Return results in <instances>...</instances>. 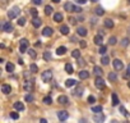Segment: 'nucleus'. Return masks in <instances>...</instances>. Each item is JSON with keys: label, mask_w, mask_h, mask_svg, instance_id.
Masks as SVG:
<instances>
[{"label": "nucleus", "mask_w": 130, "mask_h": 123, "mask_svg": "<svg viewBox=\"0 0 130 123\" xmlns=\"http://www.w3.org/2000/svg\"><path fill=\"white\" fill-rule=\"evenodd\" d=\"M64 9L68 10V12H75V13L82 12V9H80L79 7H77V5H74V4H72V3H65V4H64Z\"/></svg>", "instance_id": "obj_1"}, {"label": "nucleus", "mask_w": 130, "mask_h": 123, "mask_svg": "<svg viewBox=\"0 0 130 123\" xmlns=\"http://www.w3.org/2000/svg\"><path fill=\"white\" fill-rule=\"evenodd\" d=\"M21 13V9H19V7H13L9 12H8V17L10 18V19H13V18H15V17H18V14Z\"/></svg>", "instance_id": "obj_2"}, {"label": "nucleus", "mask_w": 130, "mask_h": 123, "mask_svg": "<svg viewBox=\"0 0 130 123\" xmlns=\"http://www.w3.org/2000/svg\"><path fill=\"white\" fill-rule=\"evenodd\" d=\"M41 78H42V81L43 82H50L51 80H52V71H45L42 75H41Z\"/></svg>", "instance_id": "obj_3"}, {"label": "nucleus", "mask_w": 130, "mask_h": 123, "mask_svg": "<svg viewBox=\"0 0 130 123\" xmlns=\"http://www.w3.org/2000/svg\"><path fill=\"white\" fill-rule=\"evenodd\" d=\"M28 45H29L28 40L27 39H22L21 40V44H19V51L21 53H26L27 49H28Z\"/></svg>", "instance_id": "obj_4"}, {"label": "nucleus", "mask_w": 130, "mask_h": 123, "mask_svg": "<svg viewBox=\"0 0 130 123\" xmlns=\"http://www.w3.org/2000/svg\"><path fill=\"white\" fill-rule=\"evenodd\" d=\"M94 85H96V87H97V89H100V90H102V89H105V87H106V85H105V81H103L102 76H97V78H96V81H94Z\"/></svg>", "instance_id": "obj_5"}, {"label": "nucleus", "mask_w": 130, "mask_h": 123, "mask_svg": "<svg viewBox=\"0 0 130 123\" xmlns=\"http://www.w3.org/2000/svg\"><path fill=\"white\" fill-rule=\"evenodd\" d=\"M33 86H35L33 80H27V81L24 82V90L28 91V92H31V91L33 90Z\"/></svg>", "instance_id": "obj_6"}, {"label": "nucleus", "mask_w": 130, "mask_h": 123, "mask_svg": "<svg viewBox=\"0 0 130 123\" xmlns=\"http://www.w3.org/2000/svg\"><path fill=\"white\" fill-rule=\"evenodd\" d=\"M112 63H113V67H115L116 71H122L124 69V63H122L120 59H115Z\"/></svg>", "instance_id": "obj_7"}, {"label": "nucleus", "mask_w": 130, "mask_h": 123, "mask_svg": "<svg viewBox=\"0 0 130 123\" xmlns=\"http://www.w3.org/2000/svg\"><path fill=\"white\" fill-rule=\"evenodd\" d=\"M57 118L60 120H67L69 118V113L67 110H60V112H57Z\"/></svg>", "instance_id": "obj_8"}, {"label": "nucleus", "mask_w": 130, "mask_h": 123, "mask_svg": "<svg viewBox=\"0 0 130 123\" xmlns=\"http://www.w3.org/2000/svg\"><path fill=\"white\" fill-rule=\"evenodd\" d=\"M93 120H94V122H103V120H105V115L102 114V112L96 113L94 117H93Z\"/></svg>", "instance_id": "obj_9"}, {"label": "nucleus", "mask_w": 130, "mask_h": 123, "mask_svg": "<svg viewBox=\"0 0 130 123\" xmlns=\"http://www.w3.org/2000/svg\"><path fill=\"white\" fill-rule=\"evenodd\" d=\"M52 33H54V30H52L51 27H45V28H43V31H42V35H43V36H46V37H50Z\"/></svg>", "instance_id": "obj_10"}, {"label": "nucleus", "mask_w": 130, "mask_h": 123, "mask_svg": "<svg viewBox=\"0 0 130 123\" xmlns=\"http://www.w3.org/2000/svg\"><path fill=\"white\" fill-rule=\"evenodd\" d=\"M3 30H4L5 32H12V31H13V24H12L10 22H5V23L3 24Z\"/></svg>", "instance_id": "obj_11"}, {"label": "nucleus", "mask_w": 130, "mask_h": 123, "mask_svg": "<svg viewBox=\"0 0 130 123\" xmlns=\"http://www.w3.org/2000/svg\"><path fill=\"white\" fill-rule=\"evenodd\" d=\"M93 41H94V44H96V45H100V46H101V45H102V41H103V36L98 33L97 36H94Z\"/></svg>", "instance_id": "obj_12"}, {"label": "nucleus", "mask_w": 130, "mask_h": 123, "mask_svg": "<svg viewBox=\"0 0 130 123\" xmlns=\"http://www.w3.org/2000/svg\"><path fill=\"white\" fill-rule=\"evenodd\" d=\"M57 101H59L60 104H64V105H67V104H69V99H68L67 96H65V95H61V96H59Z\"/></svg>", "instance_id": "obj_13"}, {"label": "nucleus", "mask_w": 130, "mask_h": 123, "mask_svg": "<svg viewBox=\"0 0 130 123\" xmlns=\"http://www.w3.org/2000/svg\"><path fill=\"white\" fill-rule=\"evenodd\" d=\"M2 91H3L4 94H10V92H12V87H10V85H7V83L2 85Z\"/></svg>", "instance_id": "obj_14"}, {"label": "nucleus", "mask_w": 130, "mask_h": 123, "mask_svg": "<svg viewBox=\"0 0 130 123\" xmlns=\"http://www.w3.org/2000/svg\"><path fill=\"white\" fill-rule=\"evenodd\" d=\"M41 19L38 18V17H33V19H32V24H33V27H36V28H38L40 26H41Z\"/></svg>", "instance_id": "obj_15"}, {"label": "nucleus", "mask_w": 130, "mask_h": 123, "mask_svg": "<svg viewBox=\"0 0 130 123\" xmlns=\"http://www.w3.org/2000/svg\"><path fill=\"white\" fill-rule=\"evenodd\" d=\"M14 108H15L17 110L22 112V110H24V104L21 103V101H17V103H14Z\"/></svg>", "instance_id": "obj_16"}, {"label": "nucleus", "mask_w": 130, "mask_h": 123, "mask_svg": "<svg viewBox=\"0 0 130 123\" xmlns=\"http://www.w3.org/2000/svg\"><path fill=\"white\" fill-rule=\"evenodd\" d=\"M62 18H64V17H62L61 13H55V14H54V21L57 22V23H60V22L62 21Z\"/></svg>", "instance_id": "obj_17"}, {"label": "nucleus", "mask_w": 130, "mask_h": 123, "mask_svg": "<svg viewBox=\"0 0 130 123\" xmlns=\"http://www.w3.org/2000/svg\"><path fill=\"white\" fill-rule=\"evenodd\" d=\"M77 33H78L79 36H83V37H84V36H87V33H88V32H87V30H86V28L79 27V28L77 30Z\"/></svg>", "instance_id": "obj_18"}, {"label": "nucleus", "mask_w": 130, "mask_h": 123, "mask_svg": "<svg viewBox=\"0 0 130 123\" xmlns=\"http://www.w3.org/2000/svg\"><path fill=\"white\" fill-rule=\"evenodd\" d=\"M88 77H89V72H87V71L79 72V78H80V80H87Z\"/></svg>", "instance_id": "obj_19"}, {"label": "nucleus", "mask_w": 130, "mask_h": 123, "mask_svg": "<svg viewBox=\"0 0 130 123\" xmlns=\"http://www.w3.org/2000/svg\"><path fill=\"white\" fill-rule=\"evenodd\" d=\"M65 53H67V47H65V46H60V47H57V50H56V54H57V55H64Z\"/></svg>", "instance_id": "obj_20"}, {"label": "nucleus", "mask_w": 130, "mask_h": 123, "mask_svg": "<svg viewBox=\"0 0 130 123\" xmlns=\"http://www.w3.org/2000/svg\"><path fill=\"white\" fill-rule=\"evenodd\" d=\"M65 71H67V73L72 75V73L74 72V69H73V66H72L70 63H68V64H65Z\"/></svg>", "instance_id": "obj_21"}, {"label": "nucleus", "mask_w": 130, "mask_h": 123, "mask_svg": "<svg viewBox=\"0 0 130 123\" xmlns=\"http://www.w3.org/2000/svg\"><path fill=\"white\" fill-rule=\"evenodd\" d=\"M111 100H112V105H113V106L119 105V97H117V95H116V94H112Z\"/></svg>", "instance_id": "obj_22"}, {"label": "nucleus", "mask_w": 130, "mask_h": 123, "mask_svg": "<svg viewBox=\"0 0 130 123\" xmlns=\"http://www.w3.org/2000/svg\"><path fill=\"white\" fill-rule=\"evenodd\" d=\"M75 83H77V81H75V80H67V81H65V86H67V87L75 86Z\"/></svg>", "instance_id": "obj_23"}, {"label": "nucleus", "mask_w": 130, "mask_h": 123, "mask_svg": "<svg viewBox=\"0 0 130 123\" xmlns=\"http://www.w3.org/2000/svg\"><path fill=\"white\" fill-rule=\"evenodd\" d=\"M93 71H94V75H96V76H102V73H103L102 68H101V67H98V66H96Z\"/></svg>", "instance_id": "obj_24"}, {"label": "nucleus", "mask_w": 130, "mask_h": 123, "mask_svg": "<svg viewBox=\"0 0 130 123\" xmlns=\"http://www.w3.org/2000/svg\"><path fill=\"white\" fill-rule=\"evenodd\" d=\"M60 32H61L62 35H68V33H69V27H68V26H61V27H60Z\"/></svg>", "instance_id": "obj_25"}, {"label": "nucleus", "mask_w": 130, "mask_h": 123, "mask_svg": "<svg viewBox=\"0 0 130 123\" xmlns=\"http://www.w3.org/2000/svg\"><path fill=\"white\" fill-rule=\"evenodd\" d=\"M105 26H106L107 28H112V27H113V22H112L110 18H107V19H105Z\"/></svg>", "instance_id": "obj_26"}, {"label": "nucleus", "mask_w": 130, "mask_h": 123, "mask_svg": "<svg viewBox=\"0 0 130 123\" xmlns=\"http://www.w3.org/2000/svg\"><path fill=\"white\" fill-rule=\"evenodd\" d=\"M52 10H54V9H52L51 5H46V7H45V14H46V16H50V14L52 13Z\"/></svg>", "instance_id": "obj_27"}, {"label": "nucleus", "mask_w": 130, "mask_h": 123, "mask_svg": "<svg viewBox=\"0 0 130 123\" xmlns=\"http://www.w3.org/2000/svg\"><path fill=\"white\" fill-rule=\"evenodd\" d=\"M94 10H96V14H97V16H103V14H105V10H103L102 7H97Z\"/></svg>", "instance_id": "obj_28"}, {"label": "nucleus", "mask_w": 130, "mask_h": 123, "mask_svg": "<svg viewBox=\"0 0 130 123\" xmlns=\"http://www.w3.org/2000/svg\"><path fill=\"white\" fill-rule=\"evenodd\" d=\"M72 56H73V58H75V59H79V56H80V51H79V50H77V49H75V50H73V51H72Z\"/></svg>", "instance_id": "obj_29"}, {"label": "nucleus", "mask_w": 130, "mask_h": 123, "mask_svg": "<svg viewBox=\"0 0 130 123\" xmlns=\"http://www.w3.org/2000/svg\"><path fill=\"white\" fill-rule=\"evenodd\" d=\"M7 71L10 72V73L14 72V64H13V63H8V64H7Z\"/></svg>", "instance_id": "obj_30"}, {"label": "nucleus", "mask_w": 130, "mask_h": 123, "mask_svg": "<svg viewBox=\"0 0 130 123\" xmlns=\"http://www.w3.org/2000/svg\"><path fill=\"white\" fill-rule=\"evenodd\" d=\"M43 103L47 104V105H50V104L52 103V97H51V96H45V97H43Z\"/></svg>", "instance_id": "obj_31"}, {"label": "nucleus", "mask_w": 130, "mask_h": 123, "mask_svg": "<svg viewBox=\"0 0 130 123\" xmlns=\"http://www.w3.org/2000/svg\"><path fill=\"white\" fill-rule=\"evenodd\" d=\"M106 51H107V47H106L105 45H101V47H100L98 53H100L101 55H103V54H106Z\"/></svg>", "instance_id": "obj_32"}, {"label": "nucleus", "mask_w": 130, "mask_h": 123, "mask_svg": "<svg viewBox=\"0 0 130 123\" xmlns=\"http://www.w3.org/2000/svg\"><path fill=\"white\" fill-rule=\"evenodd\" d=\"M108 80H110V81H116V80H117V76H116V73L111 72V73L108 75Z\"/></svg>", "instance_id": "obj_33"}, {"label": "nucleus", "mask_w": 130, "mask_h": 123, "mask_svg": "<svg viewBox=\"0 0 130 123\" xmlns=\"http://www.w3.org/2000/svg\"><path fill=\"white\" fill-rule=\"evenodd\" d=\"M120 112H121V114H124L125 117H127V118L130 117V114L127 113V110H126V109H125L124 106H120Z\"/></svg>", "instance_id": "obj_34"}, {"label": "nucleus", "mask_w": 130, "mask_h": 123, "mask_svg": "<svg viewBox=\"0 0 130 123\" xmlns=\"http://www.w3.org/2000/svg\"><path fill=\"white\" fill-rule=\"evenodd\" d=\"M29 69H31V72H32V73H36V72H38V67H37L36 64H31Z\"/></svg>", "instance_id": "obj_35"}, {"label": "nucleus", "mask_w": 130, "mask_h": 123, "mask_svg": "<svg viewBox=\"0 0 130 123\" xmlns=\"http://www.w3.org/2000/svg\"><path fill=\"white\" fill-rule=\"evenodd\" d=\"M92 110H93L94 113H100V112H102V106H101V105H96V106L92 108Z\"/></svg>", "instance_id": "obj_36"}, {"label": "nucleus", "mask_w": 130, "mask_h": 123, "mask_svg": "<svg viewBox=\"0 0 130 123\" xmlns=\"http://www.w3.org/2000/svg\"><path fill=\"white\" fill-rule=\"evenodd\" d=\"M129 42H130L129 39H122V41H121V46H122V47H126V46L129 45Z\"/></svg>", "instance_id": "obj_37"}, {"label": "nucleus", "mask_w": 130, "mask_h": 123, "mask_svg": "<svg viewBox=\"0 0 130 123\" xmlns=\"http://www.w3.org/2000/svg\"><path fill=\"white\" fill-rule=\"evenodd\" d=\"M43 59H45V60H47V61H48V60H51V54H50L48 51H45V54H43Z\"/></svg>", "instance_id": "obj_38"}, {"label": "nucleus", "mask_w": 130, "mask_h": 123, "mask_svg": "<svg viewBox=\"0 0 130 123\" xmlns=\"http://www.w3.org/2000/svg\"><path fill=\"white\" fill-rule=\"evenodd\" d=\"M101 61H102V64H103V66H107V64H108V63H110V59H108V58H107V56H103V58H102V60H101Z\"/></svg>", "instance_id": "obj_39"}, {"label": "nucleus", "mask_w": 130, "mask_h": 123, "mask_svg": "<svg viewBox=\"0 0 130 123\" xmlns=\"http://www.w3.org/2000/svg\"><path fill=\"white\" fill-rule=\"evenodd\" d=\"M29 12H31L32 17H37V14H38V13H37V9H36V8H31V9H29Z\"/></svg>", "instance_id": "obj_40"}, {"label": "nucleus", "mask_w": 130, "mask_h": 123, "mask_svg": "<svg viewBox=\"0 0 130 123\" xmlns=\"http://www.w3.org/2000/svg\"><path fill=\"white\" fill-rule=\"evenodd\" d=\"M108 44H110V45H115V44H116V37H115V36H111L110 40H108Z\"/></svg>", "instance_id": "obj_41"}, {"label": "nucleus", "mask_w": 130, "mask_h": 123, "mask_svg": "<svg viewBox=\"0 0 130 123\" xmlns=\"http://www.w3.org/2000/svg\"><path fill=\"white\" fill-rule=\"evenodd\" d=\"M80 91H83V87H80V86H79V87L77 89V91H75V95H77V96H80V95H83V92H80Z\"/></svg>", "instance_id": "obj_42"}, {"label": "nucleus", "mask_w": 130, "mask_h": 123, "mask_svg": "<svg viewBox=\"0 0 130 123\" xmlns=\"http://www.w3.org/2000/svg\"><path fill=\"white\" fill-rule=\"evenodd\" d=\"M10 118H12V119H18V118H19V114L15 113V112H13V113H10Z\"/></svg>", "instance_id": "obj_43"}, {"label": "nucleus", "mask_w": 130, "mask_h": 123, "mask_svg": "<svg viewBox=\"0 0 130 123\" xmlns=\"http://www.w3.org/2000/svg\"><path fill=\"white\" fill-rule=\"evenodd\" d=\"M18 24H19V26H24V24H26V19H24V18H19V19H18Z\"/></svg>", "instance_id": "obj_44"}, {"label": "nucleus", "mask_w": 130, "mask_h": 123, "mask_svg": "<svg viewBox=\"0 0 130 123\" xmlns=\"http://www.w3.org/2000/svg\"><path fill=\"white\" fill-rule=\"evenodd\" d=\"M29 56L32 58V59H36V53H35V50H29Z\"/></svg>", "instance_id": "obj_45"}, {"label": "nucleus", "mask_w": 130, "mask_h": 123, "mask_svg": "<svg viewBox=\"0 0 130 123\" xmlns=\"http://www.w3.org/2000/svg\"><path fill=\"white\" fill-rule=\"evenodd\" d=\"M33 100H35L33 95H27L26 96V101H33Z\"/></svg>", "instance_id": "obj_46"}, {"label": "nucleus", "mask_w": 130, "mask_h": 123, "mask_svg": "<svg viewBox=\"0 0 130 123\" xmlns=\"http://www.w3.org/2000/svg\"><path fill=\"white\" fill-rule=\"evenodd\" d=\"M94 101H96V97H94V96H92V95H91V96H88V103H91V104H92V103H94Z\"/></svg>", "instance_id": "obj_47"}, {"label": "nucleus", "mask_w": 130, "mask_h": 123, "mask_svg": "<svg viewBox=\"0 0 130 123\" xmlns=\"http://www.w3.org/2000/svg\"><path fill=\"white\" fill-rule=\"evenodd\" d=\"M69 22H70L72 24H75V23H77V19L73 18V17H70V18H69Z\"/></svg>", "instance_id": "obj_48"}, {"label": "nucleus", "mask_w": 130, "mask_h": 123, "mask_svg": "<svg viewBox=\"0 0 130 123\" xmlns=\"http://www.w3.org/2000/svg\"><path fill=\"white\" fill-rule=\"evenodd\" d=\"M79 45H80V47H86V46H87L86 41H80V42H79Z\"/></svg>", "instance_id": "obj_49"}, {"label": "nucleus", "mask_w": 130, "mask_h": 123, "mask_svg": "<svg viewBox=\"0 0 130 123\" xmlns=\"http://www.w3.org/2000/svg\"><path fill=\"white\" fill-rule=\"evenodd\" d=\"M33 3H35L36 5H40V4L42 3V0H33Z\"/></svg>", "instance_id": "obj_50"}, {"label": "nucleus", "mask_w": 130, "mask_h": 123, "mask_svg": "<svg viewBox=\"0 0 130 123\" xmlns=\"http://www.w3.org/2000/svg\"><path fill=\"white\" fill-rule=\"evenodd\" d=\"M129 76H130V64L127 66V73L125 75V77H129Z\"/></svg>", "instance_id": "obj_51"}, {"label": "nucleus", "mask_w": 130, "mask_h": 123, "mask_svg": "<svg viewBox=\"0 0 130 123\" xmlns=\"http://www.w3.org/2000/svg\"><path fill=\"white\" fill-rule=\"evenodd\" d=\"M78 64H79V66H83V64H84V60H83V59H79V60H78Z\"/></svg>", "instance_id": "obj_52"}, {"label": "nucleus", "mask_w": 130, "mask_h": 123, "mask_svg": "<svg viewBox=\"0 0 130 123\" xmlns=\"http://www.w3.org/2000/svg\"><path fill=\"white\" fill-rule=\"evenodd\" d=\"M87 2V0H77V3H79V4H84Z\"/></svg>", "instance_id": "obj_53"}, {"label": "nucleus", "mask_w": 130, "mask_h": 123, "mask_svg": "<svg viewBox=\"0 0 130 123\" xmlns=\"http://www.w3.org/2000/svg\"><path fill=\"white\" fill-rule=\"evenodd\" d=\"M18 63H19L21 66H23V63H24V61H23V59H19V60H18Z\"/></svg>", "instance_id": "obj_54"}, {"label": "nucleus", "mask_w": 130, "mask_h": 123, "mask_svg": "<svg viewBox=\"0 0 130 123\" xmlns=\"http://www.w3.org/2000/svg\"><path fill=\"white\" fill-rule=\"evenodd\" d=\"M52 2H54V3H59V2H60V0H52Z\"/></svg>", "instance_id": "obj_55"}, {"label": "nucleus", "mask_w": 130, "mask_h": 123, "mask_svg": "<svg viewBox=\"0 0 130 123\" xmlns=\"http://www.w3.org/2000/svg\"><path fill=\"white\" fill-rule=\"evenodd\" d=\"M91 2H93V3H96V2H98V0H91Z\"/></svg>", "instance_id": "obj_56"}, {"label": "nucleus", "mask_w": 130, "mask_h": 123, "mask_svg": "<svg viewBox=\"0 0 130 123\" xmlns=\"http://www.w3.org/2000/svg\"><path fill=\"white\" fill-rule=\"evenodd\" d=\"M127 86H129V89H130V81H129V82H127Z\"/></svg>", "instance_id": "obj_57"}, {"label": "nucleus", "mask_w": 130, "mask_h": 123, "mask_svg": "<svg viewBox=\"0 0 130 123\" xmlns=\"http://www.w3.org/2000/svg\"><path fill=\"white\" fill-rule=\"evenodd\" d=\"M127 3H130V0H127Z\"/></svg>", "instance_id": "obj_58"}]
</instances>
